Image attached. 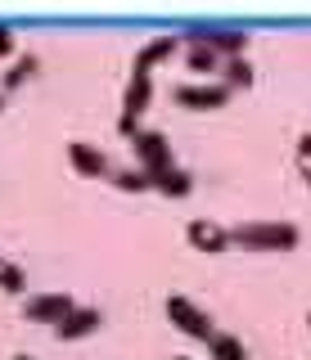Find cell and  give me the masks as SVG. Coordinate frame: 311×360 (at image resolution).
Here are the masks:
<instances>
[{"label": "cell", "instance_id": "cell-1", "mask_svg": "<svg viewBox=\"0 0 311 360\" xmlns=\"http://www.w3.org/2000/svg\"><path fill=\"white\" fill-rule=\"evenodd\" d=\"M298 225L293 221H243L230 230V243L239 248H253V252H288L298 248Z\"/></svg>", "mask_w": 311, "mask_h": 360}, {"label": "cell", "instance_id": "cell-2", "mask_svg": "<svg viewBox=\"0 0 311 360\" xmlns=\"http://www.w3.org/2000/svg\"><path fill=\"white\" fill-rule=\"evenodd\" d=\"M131 149H136V162H140V172L149 176V180L158 176V172H167V167H176L167 131H140L136 140H131Z\"/></svg>", "mask_w": 311, "mask_h": 360}, {"label": "cell", "instance_id": "cell-3", "mask_svg": "<svg viewBox=\"0 0 311 360\" xmlns=\"http://www.w3.org/2000/svg\"><path fill=\"white\" fill-rule=\"evenodd\" d=\"M167 320H172L181 333H190V338H203V342L217 333V329H212V315H208L203 307H198V302H190L185 292H167Z\"/></svg>", "mask_w": 311, "mask_h": 360}, {"label": "cell", "instance_id": "cell-4", "mask_svg": "<svg viewBox=\"0 0 311 360\" xmlns=\"http://www.w3.org/2000/svg\"><path fill=\"white\" fill-rule=\"evenodd\" d=\"M185 37L203 41L208 50L221 54V59H243V50H248V32L243 27H217V22H203V27H190Z\"/></svg>", "mask_w": 311, "mask_h": 360}, {"label": "cell", "instance_id": "cell-5", "mask_svg": "<svg viewBox=\"0 0 311 360\" xmlns=\"http://www.w3.org/2000/svg\"><path fill=\"white\" fill-rule=\"evenodd\" d=\"M72 311H77V297H68V292H37V297L23 302V315L32 324H54V329H59Z\"/></svg>", "mask_w": 311, "mask_h": 360}, {"label": "cell", "instance_id": "cell-6", "mask_svg": "<svg viewBox=\"0 0 311 360\" xmlns=\"http://www.w3.org/2000/svg\"><path fill=\"white\" fill-rule=\"evenodd\" d=\"M172 99L181 108H198V112H203V108H221V104H226L230 86L226 82H181L172 90Z\"/></svg>", "mask_w": 311, "mask_h": 360}, {"label": "cell", "instance_id": "cell-7", "mask_svg": "<svg viewBox=\"0 0 311 360\" xmlns=\"http://www.w3.org/2000/svg\"><path fill=\"white\" fill-rule=\"evenodd\" d=\"M185 239H190V248H198L203 257H221L230 248V230L221 221H203V217H198V221L185 225Z\"/></svg>", "mask_w": 311, "mask_h": 360}, {"label": "cell", "instance_id": "cell-8", "mask_svg": "<svg viewBox=\"0 0 311 360\" xmlns=\"http://www.w3.org/2000/svg\"><path fill=\"white\" fill-rule=\"evenodd\" d=\"M68 162H72V172H77V176H86V180L113 172V167H108V153H104V149H95V144H86V140H72V144H68Z\"/></svg>", "mask_w": 311, "mask_h": 360}, {"label": "cell", "instance_id": "cell-9", "mask_svg": "<svg viewBox=\"0 0 311 360\" xmlns=\"http://www.w3.org/2000/svg\"><path fill=\"white\" fill-rule=\"evenodd\" d=\"M99 324H104V311H99V307H82V302H77V311H72V315H68V320H63L54 333H59L63 342H77V338L95 333Z\"/></svg>", "mask_w": 311, "mask_h": 360}, {"label": "cell", "instance_id": "cell-10", "mask_svg": "<svg viewBox=\"0 0 311 360\" xmlns=\"http://www.w3.org/2000/svg\"><path fill=\"white\" fill-rule=\"evenodd\" d=\"M181 37H153V41H144L140 50H136V72H149L153 63H163V59H172L176 50H181Z\"/></svg>", "mask_w": 311, "mask_h": 360}, {"label": "cell", "instance_id": "cell-11", "mask_svg": "<svg viewBox=\"0 0 311 360\" xmlns=\"http://www.w3.org/2000/svg\"><path fill=\"white\" fill-rule=\"evenodd\" d=\"M181 41H185V68H190L194 77H198V72L208 77V72H217V68L226 63V59H221L217 50H208L203 41H190V37H181Z\"/></svg>", "mask_w": 311, "mask_h": 360}, {"label": "cell", "instance_id": "cell-12", "mask_svg": "<svg viewBox=\"0 0 311 360\" xmlns=\"http://www.w3.org/2000/svg\"><path fill=\"white\" fill-rule=\"evenodd\" d=\"M153 189H158V194H167V198H185L194 189V176L185 172V167H167V172L153 176Z\"/></svg>", "mask_w": 311, "mask_h": 360}, {"label": "cell", "instance_id": "cell-13", "mask_svg": "<svg viewBox=\"0 0 311 360\" xmlns=\"http://www.w3.org/2000/svg\"><path fill=\"white\" fill-rule=\"evenodd\" d=\"M37 68H41V59H37L32 50H23L14 63H9V72H5V82H0V90H5V95H9V90H18V86H23L32 72H37Z\"/></svg>", "mask_w": 311, "mask_h": 360}, {"label": "cell", "instance_id": "cell-14", "mask_svg": "<svg viewBox=\"0 0 311 360\" xmlns=\"http://www.w3.org/2000/svg\"><path fill=\"white\" fill-rule=\"evenodd\" d=\"M208 352H212V360H248V347L239 342V333H212Z\"/></svg>", "mask_w": 311, "mask_h": 360}, {"label": "cell", "instance_id": "cell-15", "mask_svg": "<svg viewBox=\"0 0 311 360\" xmlns=\"http://www.w3.org/2000/svg\"><path fill=\"white\" fill-rule=\"evenodd\" d=\"M221 77H226V86H253V63L248 59H226L221 63Z\"/></svg>", "mask_w": 311, "mask_h": 360}, {"label": "cell", "instance_id": "cell-16", "mask_svg": "<svg viewBox=\"0 0 311 360\" xmlns=\"http://www.w3.org/2000/svg\"><path fill=\"white\" fill-rule=\"evenodd\" d=\"M113 185L127 189V194H140V189H153V180L144 176L140 167H136V172H131V167H118V172H113Z\"/></svg>", "mask_w": 311, "mask_h": 360}, {"label": "cell", "instance_id": "cell-17", "mask_svg": "<svg viewBox=\"0 0 311 360\" xmlns=\"http://www.w3.org/2000/svg\"><path fill=\"white\" fill-rule=\"evenodd\" d=\"M27 288V275H23V266H14V262H0V292H23Z\"/></svg>", "mask_w": 311, "mask_h": 360}, {"label": "cell", "instance_id": "cell-18", "mask_svg": "<svg viewBox=\"0 0 311 360\" xmlns=\"http://www.w3.org/2000/svg\"><path fill=\"white\" fill-rule=\"evenodd\" d=\"M298 167H303V172H311V131L298 135Z\"/></svg>", "mask_w": 311, "mask_h": 360}, {"label": "cell", "instance_id": "cell-19", "mask_svg": "<svg viewBox=\"0 0 311 360\" xmlns=\"http://www.w3.org/2000/svg\"><path fill=\"white\" fill-rule=\"evenodd\" d=\"M0 54H14V27L0 22Z\"/></svg>", "mask_w": 311, "mask_h": 360}, {"label": "cell", "instance_id": "cell-20", "mask_svg": "<svg viewBox=\"0 0 311 360\" xmlns=\"http://www.w3.org/2000/svg\"><path fill=\"white\" fill-rule=\"evenodd\" d=\"M303 180H307V189H311V172H303Z\"/></svg>", "mask_w": 311, "mask_h": 360}, {"label": "cell", "instance_id": "cell-21", "mask_svg": "<svg viewBox=\"0 0 311 360\" xmlns=\"http://www.w3.org/2000/svg\"><path fill=\"white\" fill-rule=\"evenodd\" d=\"M14 360H32V356H27V352H23V356H14Z\"/></svg>", "mask_w": 311, "mask_h": 360}, {"label": "cell", "instance_id": "cell-22", "mask_svg": "<svg viewBox=\"0 0 311 360\" xmlns=\"http://www.w3.org/2000/svg\"><path fill=\"white\" fill-rule=\"evenodd\" d=\"M0 108H5V90H0Z\"/></svg>", "mask_w": 311, "mask_h": 360}, {"label": "cell", "instance_id": "cell-23", "mask_svg": "<svg viewBox=\"0 0 311 360\" xmlns=\"http://www.w3.org/2000/svg\"><path fill=\"white\" fill-rule=\"evenodd\" d=\"M172 360H190V356H172Z\"/></svg>", "mask_w": 311, "mask_h": 360}, {"label": "cell", "instance_id": "cell-24", "mask_svg": "<svg viewBox=\"0 0 311 360\" xmlns=\"http://www.w3.org/2000/svg\"><path fill=\"white\" fill-rule=\"evenodd\" d=\"M307 329H311V315H307Z\"/></svg>", "mask_w": 311, "mask_h": 360}]
</instances>
